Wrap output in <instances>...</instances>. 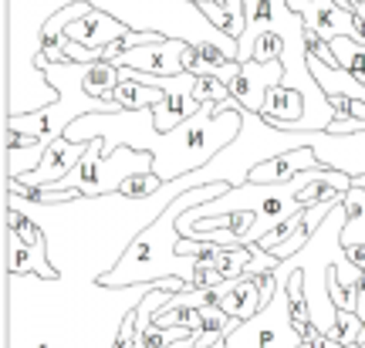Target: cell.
<instances>
[{"mask_svg":"<svg viewBox=\"0 0 365 348\" xmlns=\"http://www.w3.org/2000/svg\"><path fill=\"white\" fill-rule=\"evenodd\" d=\"M234 186L230 183H213V186H196L190 193H182L180 200H173L170 207L163 210V217L153 220L129 247L112 271L98 277L102 287H139V284H159L163 277H180V281H193L196 274V260H182L176 257V244H180V217L190 210L203 207L220 200L223 193H230Z\"/></svg>","mask_w":365,"mask_h":348,"instance_id":"cell-1","label":"cell"},{"mask_svg":"<svg viewBox=\"0 0 365 348\" xmlns=\"http://www.w3.org/2000/svg\"><path fill=\"white\" fill-rule=\"evenodd\" d=\"M240 132H244V108L230 98L223 105H203L180 129L156 135L145 153H153V159H156L153 173L159 180L176 183L210 166V159H217Z\"/></svg>","mask_w":365,"mask_h":348,"instance_id":"cell-2","label":"cell"},{"mask_svg":"<svg viewBox=\"0 0 365 348\" xmlns=\"http://www.w3.org/2000/svg\"><path fill=\"white\" fill-rule=\"evenodd\" d=\"M41 75L58 88V102L41 108V112H24V116H7V132L27 135L34 142H48L61 139L68 132L71 122H78L85 116H115L125 112L115 102H102V98H91L85 91V65H48L41 68Z\"/></svg>","mask_w":365,"mask_h":348,"instance_id":"cell-3","label":"cell"},{"mask_svg":"<svg viewBox=\"0 0 365 348\" xmlns=\"http://www.w3.org/2000/svg\"><path fill=\"white\" fill-rule=\"evenodd\" d=\"M156 159L153 153H135V149H115L112 155H105V142L95 139L88 142V153L78 166L68 173L61 183L48 186L51 193H68L75 190L85 200H102V196H115L122 190V183L135 176V173H153Z\"/></svg>","mask_w":365,"mask_h":348,"instance_id":"cell-4","label":"cell"},{"mask_svg":"<svg viewBox=\"0 0 365 348\" xmlns=\"http://www.w3.org/2000/svg\"><path fill=\"white\" fill-rule=\"evenodd\" d=\"M304 338L294 332L287 314V291L281 287L267 308H261L250 322H240L227 335L223 348H298Z\"/></svg>","mask_w":365,"mask_h":348,"instance_id":"cell-5","label":"cell"},{"mask_svg":"<svg viewBox=\"0 0 365 348\" xmlns=\"http://www.w3.org/2000/svg\"><path fill=\"white\" fill-rule=\"evenodd\" d=\"M193 61H196V48L190 41L166 38L159 44H145V48L122 54L112 65L125 68V71H143V75H153V78H180V75H190Z\"/></svg>","mask_w":365,"mask_h":348,"instance_id":"cell-6","label":"cell"},{"mask_svg":"<svg viewBox=\"0 0 365 348\" xmlns=\"http://www.w3.org/2000/svg\"><path fill=\"white\" fill-rule=\"evenodd\" d=\"M308 145L314 149L318 163L325 169L345 173L352 180L365 176V132H349V135H335V132H304Z\"/></svg>","mask_w":365,"mask_h":348,"instance_id":"cell-7","label":"cell"},{"mask_svg":"<svg viewBox=\"0 0 365 348\" xmlns=\"http://www.w3.org/2000/svg\"><path fill=\"white\" fill-rule=\"evenodd\" d=\"M287 4L294 14H301L304 27L318 34L325 44H331L335 38H352L362 44L359 27H355V11H345L335 0H287Z\"/></svg>","mask_w":365,"mask_h":348,"instance_id":"cell-8","label":"cell"},{"mask_svg":"<svg viewBox=\"0 0 365 348\" xmlns=\"http://www.w3.org/2000/svg\"><path fill=\"white\" fill-rule=\"evenodd\" d=\"M281 78H284L281 61H271V65H261V61H244L240 71H237V78L227 85V88H230V98H234L244 112L261 116L267 95H271L274 85H281Z\"/></svg>","mask_w":365,"mask_h":348,"instance_id":"cell-9","label":"cell"},{"mask_svg":"<svg viewBox=\"0 0 365 348\" xmlns=\"http://www.w3.org/2000/svg\"><path fill=\"white\" fill-rule=\"evenodd\" d=\"M85 153H88V145L71 142L68 135H61V139L51 142V149L44 153V159H41V166L34 169V173L21 176V183H27V186H38V190H48V186H54V183L65 180L68 173H71V169L85 159Z\"/></svg>","mask_w":365,"mask_h":348,"instance_id":"cell-10","label":"cell"},{"mask_svg":"<svg viewBox=\"0 0 365 348\" xmlns=\"http://www.w3.org/2000/svg\"><path fill=\"white\" fill-rule=\"evenodd\" d=\"M125 34H129V27L105 11H88L85 17H78V21H71L65 27V38L81 44V48H88V51H102V48L115 44Z\"/></svg>","mask_w":365,"mask_h":348,"instance_id":"cell-11","label":"cell"},{"mask_svg":"<svg viewBox=\"0 0 365 348\" xmlns=\"http://www.w3.org/2000/svg\"><path fill=\"white\" fill-rule=\"evenodd\" d=\"M312 169H325L318 163V155H314L312 145H301V149H291V153H281L261 163V166H254L250 173V183H257V186H277V183H287L301 176V173H312Z\"/></svg>","mask_w":365,"mask_h":348,"instance_id":"cell-12","label":"cell"},{"mask_svg":"<svg viewBox=\"0 0 365 348\" xmlns=\"http://www.w3.org/2000/svg\"><path fill=\"white\" fill-rule=\"evenodd\" d=\"M7 274L11 277H24V274H38L41 281H58L61 274L48 257V244H31L21 237L7 233Z\"/></svg>","mask_w":365,"mask_h":348,"instance_id":"cell-13","label":"cell"},{"mask_svg":"<svg viewBox=\"0 0 365 348\" xmlns=\"http://www.w3.org/2000/svg\"><path fill=\"white\" fill-rule=\"evenodd\" d=\"M304 98H301L294 88H287V85H274L271 95H267V102L261 108V118L274 129H284V132H301L304 126Z\"/></svg>","mask_w":365,"mask_h":348,"instance_id":"cell-14","label":"cell"},{"mask_svg":"<svg viewBox=\"0 0 365 348\" xmlns=\"http://www.w3.org/2000/svg\"><path fill=\"white\" fill-rule=\"evenodd\" d=\"M220 295V308L234 318V322H250L257 311L264 308L261 297V277H237L217 287Z\"/></svg>","mask_w":365,"mask_h":348,"instance_id":"cell-15","label":"cell"},{"mask_svg":"<svg viewBox=\"0 0 365 348\" xmlns=\"http://www.w3.org/2000/svg\"><path fill=\"white\" fill-rule=\"evenodd\" d=\"M166 98V91L153 88V85H139V81H132V78H122L118 81L115 95H112V102L118 105V108H125V112H145V108H156L159 102Z\"/></svg>","mask_w":365,"mask_h":348,"instance_id":"cell-16","label":"cell"},{"mask_svg":"<svg viewBox=\"0 0 365 348\" xmlns=\"http://www.w3.org/2000/svg\"><path fill=\"white\" fill-rule=\"evenodd\" d=\"M345 207V227H341V247H365V190L352 183L349 196L341 200Z\"/></svg>","mask_w":365,"mask_h":348,"instance_id":"cell-17","label":"cell"},{"mask_svg":"<svg viewBox=\"0 0 365 348\" xmlns=\"http://www.w3.org/2000/svg\"><path fill=\"white\" fill-rule=\"evenodd\" d=\"M328 48H331V54H335V61H339L341 71H349V75L359 78L365 85V44H359V41H352V38H335Z\"/></svg>","mask_w":365,"mask_h":348,"instance_id":"cell-18","label":"cell"},{"mask_svg":"<svg viewBox=\"0 0 365 348\" xmlns=\"http://www.w3.org/2000/svg\"><path fill=\"white\" fill-rule=\"evenodd\" d=\"M250 260H254V254H250V247H220V254L213 257V267L227 277V281H237V277H244L250 267Z\"/></svg>","mask_w":365,"mask_h":348,"instance_id":"cell-19","label":"cell"},{"mask_svg":"<svg viewBox=\"0 0 365 348\" xmlns=\"http://www.w3.org/2000/svg\"><path fill=\"white\" fill-rule=\"evenodd\" d=\"M163 186H166V183L159 180L156 173H135V176H129V180L122 183L118 196H125V200H149V196H156Z\"/></svg>","mask_w":365,"mask_h":348,"instance_id":"cell-20","label":"cell"},{"mask_svg":"<svg viewBox=\"0 0 365 348\" xmlns=\"http://www.w3.org/2000/svg\"><path fill=\"white\" fill-rule=\"evenodd\" d=\"M193 98H196V105H223V102H230V88L217 75H203V78H196Z\"/></svg>","mask_w":365,"mask_h":348,"instance_id":"cell-21","label":"cell"},{"mask_svg":"<svg viewBox=\"0 0 365 348\" xmlns=\"http://www.w3.org/2000/svg\"><path fill=\"white\" fill-rule=\"evenodd\" d=\"M284 58V38L274 34V31H264L257 44H254V58L250 61H261V65H271V61H281Z\"/></svg>","mask_w":365,"mask_h":348,"instance_id":"cell-22","label":"cell"},{"mask_svg":"<svg viewBox=\"0 0 365 348\" xmlns=\"http://www.w3.org/2000/svg\"><path fill=\"white\" fill-rule=\"evenodd\" d=\"M362 335H365V322L355 314V311H339V342L345 348H355L362 345Z\"/></svg>","mask_w":365,"mask_h":348,"instance_id":"cell-23","label":"cell"},{"mask_svg":"<svg viewBox=\"0 0 365 348\" xmlns=\"http://www.w3.org/2000/svg\"><path fill=\"white\" fill-rule=\"evenodd\" d=\"M139 314H135V308L122 318V324L115 328V345L112 348H139Z\"/></svg>","mask_w":365,"mask_h":348,"instance_id":"cell-24","label":"cell"},{"mask_svg":"<svg viewBox=\"0 0 365 348\" xmlns=\"http://www.w3.org/2000/svg\"><path fill=\"white\" fill-rule=\"evenodd\" d=\"M298 348H345L341 342H335V338H328V335H322V332H314L312 338H304Z\"/></svg>","mask_w":365,"mask_h":348,"instance_id":"cell-25","label":"cell"},{"mask_svg":"<svg viewBox=\"0 0 365 348\" xmlns=\"http://www.w3.org/2000/svg\"><path fill=\"white\" fill-rule=\"evenodd\" d=\"M345 254H349V260H352L359 271H365V247H349Z\"/></svg>","mask_w":365,"mask_h":348,"instance_id":"cell-26","label":"cell"},{"mask_svg":"<svg viewBox=\"0 0 365 348\" xmlns=\"http://www.w3.org/2000/svg\"><path fill=\"white\" fill-rule=\"evenodd\" d=\"M352 183L359 186V190H365V176H362V180H352Z\"/></svg>","mask_w":365,"mask_h":348,"instance_id":"cell-27","label":"cell"},{"mask_svg":"<svg viewBox=\"0 0 365 348\" xmlns=\"http://www.w3.org/2000/svg\"><path fill=\"white\" fill-rule=\"evenodd\" d=\"M193 4H203V0H193ZM217 4H223V0H217Z\"/></svg>","mask_w":365,"mask_h":348,"instance_id":"cell-28","label":"cell"}]
</instances>
